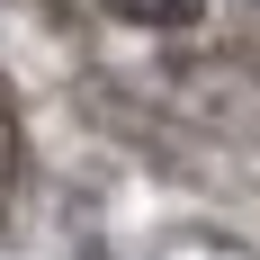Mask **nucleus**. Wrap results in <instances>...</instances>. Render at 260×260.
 <instances>
[{
    "label": "nucleus",
    "instance_id": "1",
    "mask_svg": "<svg viewBox=\"0 0 260 260\" xmlns=\"http://www.w3.org/2000/svg\"><path fill=\"white\" fill-rule=\"evenodd\" d=\"M81 260H108V251H99V242H90V251H81Z\"/></svg>",
    "mask_w": 260,
    "mask_h": 260
}]
</instances>
